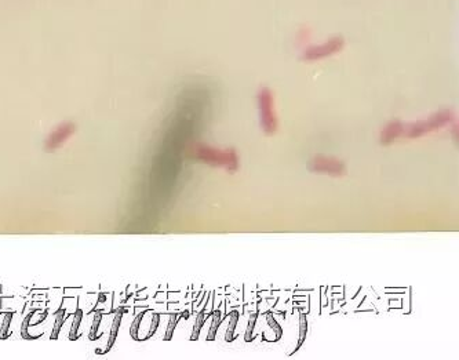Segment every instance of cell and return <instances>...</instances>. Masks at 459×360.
<instances>
[{
	"label": "cell",
	"mask_w": 459,
	"mask_h": 360,
	"mask_svg": "<svg viewBox=\"0 0 459 360\" xmlns=\"http://www.w3.org/2000/svg\"><path fill=\"white\" fill-rule=\"evenodd\" d=\"M199 156L206 162H213L218 165H230L236 166V156L233 152H221V151H215L211 148L202 147L199 149Z\"/></svg>",
	"instance_id": "4"
},
{
	"label": "cell",
	"mask_w": 459,
	"mask_h": 360,
	"mask_svg": "<svg viewBox=\"0 0 459 360\" xmlns=\"http://www.w3.org/2000/svg\"><path fill=\"white\" fill-rule=\"evenodd\" d=\"M33 315H35V311H33V312L28 313V315L25 316L24 322H22V326H21V336H22L24 340H32V337L28 334V326H29V322H30V319H32V316H33Z\"/></svg>",
	"instance_id": "13"
},
{
	"label": "cell",
	"mask_w": 459,
	"mask_h": 360,
	"mask_svg": "<svg viewBox=\"0 0 459 360\" xmlns=\"http://www.w3.org/2000/svg\"><path fill=\"white\" fill-rule=\"evenodd\" d=\"M82 319H83V312L78 308L75 315H73V322H72L71 331H69V338H71L72 341H75L79 337V329H80V325H82Z\"/></svg>",
	"instance_id": "7"
},
{
	"label": "cell",
	"mask_w": 459,
	"mask_h": 360,
	"mask_svg": "<svg viewBox=\"0 0 459 360\" xmlns=\"http://www.w3.org/2000/svg\"><path fill=\"white\" fill-rule=\"evenodd\" d=\"M204 320H206V313L202 311V312L197 315V319H196V325H195V329H193V334H192V340H197V337H199V333H200V329H202V326H203Z\"/></svg>",
	"instance_id": "14"
},
{
	"label": "cell",
	"mask_w": 459,
	"mask_h": 360,
	"mask_svg": "<svg viewBox=\"0 0 459 360\" xmlns=\"http://www.w3.org/2000/svg\"><path fill=\"white\" fill-rule=\"evenodd\" d=\"M12 315H14L12 312H6L3 315V322H1V327H0V340H4L10 336V325H11Z\"/></svg>",
	"instance_id": "8"
},
{
	"label": "cell",
	"mask_w": 459,
	"mask_h": 360,
	"mask_svg": "<svg viewBox=\"0 0 459 360\" xmlns=\"http://www.w3.org/2000/svg\"><path fill=\"white\" fill-rule=\"evenodd\" d=\"M236 323H237V313H234V315H232V320H230V325H229V330H228V334H227V341H232L233 331H234Z\"/></svg>",
	"instance_id": "16"
},
{
	"label": "cell",
	"mask_w": 459,
	"mask_h": 360,
	"mask_svg": "<svg viewBox=\"0 0 459 360\" xmlns=\"http://www.w3.org/2000/svg\"><path fill=\"white\" fill-rule=\"evenodd\" d=\"M75 133V124L66 123L60 124L55 130H53V133L48 136V138L46 140V145L44 148L47 151H55L57 148H60L62 144H65L68 141V138H71V136Z\"/></svg>",
	"instance_id": "2"
},
{
	"label": "cell",
	"mask_w": 459,
	"mask_h": 360,
	"mask_svg": "<svg viewBox=\"0 0 459 360\" xmlns=\"http://www.w3.org/2000/svg\"><path fill=\"white\" fill-rule=\"evenodd\" d=\"M102 316H104L102 311H97L96 315H94V319H93V323H91V329H90V334H89L90 340H91V341L97 340V331H98V327H100V325H101Z\"/></svg>",
	"instance_id": "9"
},
{
	"label": "cell",
	"mask_w": 459,
	"mask_h": 360,
	"mask_svg": "<svg viewBox=\"0 0 459 360\" xmlns=\"http://www.w3.org/2000/svg\"><path fill=\"white\" fill-rule=\"evenodd\" d=\"M309 163V169L312 172L328 173L331 176H341L345 172V166L342 165L341 162H338V160L330 159V158L317 156L313 160H310Z\"/></svg>",
	"instance_id": "3"
},
{
	"label": "cell",
	"mask_w": 459,
	"mask_h": 360,
	"mask_svg": "<svg viewBox=\"0 0 459 360\" xmlns=\"http://www.w3.org/2000/svg\"><path fill=\"white\" fill-rule=\"evenodd\" d=\"M259 105H261V118H262L263 129L266 133H274L277 129V120H276L273 105H272V97L268 91H263L261 94Z\"/></svg>",
	"instance_id": "1"
},
{
	"label": "cell",
	"mask_w": 459,
	"mask_h": 360,
	"mask_svg": "<svg viewBox=\"0 0 459 360\" xmlns=\"http://www.w3.org/2000/svg\"><path fill=\"white\" fill-rule=\"evenodd\" d=\"M66 316V311L64 305L61 304V308L55 312V319H54V325H53V331H51V336L50 338L51 340H57L58 338V334H60L61 329H62V325H64V322H65Z\"/></svg>",
	"instance_id": "6"
},
{
	"label": "cell",
	"mask_w": 459,
	"mask_h": 360,
	"mask_svg": "<svg viewBox=\"0 0 459 360\" xmlns=\"http://www.w3.org/2000/svg\"><path fill=\"white\" fill-rule=\"evenodd\" d=\"M306 331H308V322H306V316H305V315H301V316H299V341H298V347H297V349H298L299 345L305 341Z\"/></svg>",
	"instance_id": "11"
},
{
	"label": "cell",
	"mask_w": 459,
	"mask_h": 360,
	"mask_svg": "<svg viewBox=\"0 0 459 360\" xmlns=\"http://www.w3.org/2000/svg\"><path fill=\"white\" fill-rule=\"evenodd\" d=\"M178 320H179L178 315H173V316L168 319L167 330H166V336H164V340H166V341H168V340L171 338V336H173L174 329H175V326H177V323H178Z\"/></svg>",
	"instance_id": "12"
},
{
	"label": "cell",
	"mask_w": 459,
	"mask_h": 360,
	"mask_svg": "<svg viewBox=\"0 0 459 360\" xmlns=\"http://www.w3.org/2000/svg\"><path fill=\"white\" fill-rule=\"evenodd\" d=\"M159 323H160V315L159 313H153V316H152V323H150V329L148 331V334H146V338H149L156 333L157 330V327H159Z\"/></svg>",
	"instance_id": "15"
},
{
	"label": "cell",
	"mask_w": 459,
	"mask_h": 360,
	"mask_svg": "<svg viewBox=\"0 0 459 360\" xmlns=\"http://www.w3.org/2000/svg\"><path fill=\"white\" fill-rule=\"evenodd\" d=\"M255 320H256V315H252V316H251L250 322H248V329H247V333H245L247 341H248V338L251 337V333H252V330H254V325H255Z\"/></svg>",
	"instance_id": "17"
},
{
	"label": "cell",
	"mask_w": 459,
	"mask_h": 360,
	"mask_svg": "<svg viewBox=\"0 0 459 360\" xmlns=\"http://www.w3.org/2000/svg\"><path fill=\"white\" fill-rule=\"evenodd\" d=\"M145 313L146 312H141L135 315V318L132 320L131 327H130V334L134 340H139V337H138V331H139V326H141V322H142L143 316H145Z\"/></svg>",
	"instance_id": "10"
},
{
	"label": "cell",
	"mask_w": 459,
	"mask_h": 360,
	"mask_svg": "<svg viewBox=\"0 0 459 360\" xmlns=\"http://www.w3.org/2000/svg\"><path fill=\"white\" fill-rule=\"evenodd\" d=\"M121 318H123V312H121V311H119V312L114 316L112 326H111V333H109V338H108L107 352L108 351H111V348L114 347L115 341H116V337H117V333H119V327L120 325H121Z\"/></svg>",
	"instance_id": "5"
}]
</instances>
